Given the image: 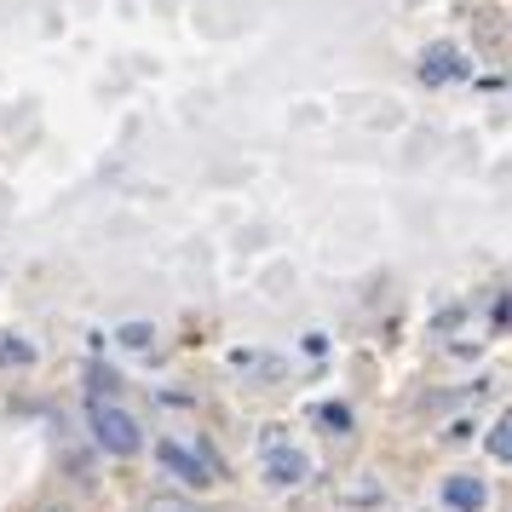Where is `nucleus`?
Returning <instances> with one entry per match:
<instances>
[{"label": "nucleus", "instance_id": "1", "mask_svg": "<svg viewBox=\"0 0 512 512\" xmlns=\"http://www.w3.org/2000/svg\"><path fill=\"white\" fill-rule=\"evenodd\" d=\"M87 432L104 455H121V461H133L144 449V426L139 415L110 392V380H93V392H87Z\"/></svg>", "mask_w": 512, "mask_h": 512}, {"label": "nucleus", "instance_id": "3", "mask_svg": "<svg viewBox=\"0 0 512 512\" xmlns=\"http://www.w3.org/2000/svg\"><path fill=\"white\" fill-rule=\"evenodd\" d=\"M156 461L179 478V484H190V489H208L213 484V461L202 455V449H190V443H179V438H162L156 443Z\"/></svg>", "mask_w": 512, "mask_h": 512}, {"label": "nucleus", "instance_id": "9", "mask_svg": "<svg viewBox=\"0 0 512 512\" xmlns=\"http://www.w3.org/2000/svg\"><path fill=\"white\" fill-rule=\"evenodd\" d=\"M47 512H70V507H47Z\"/></svg>", "mask_w": 512, "mask_h": 512}, {"label": "nucleus", "instance_id": "2", "mask_svg": "<svg viewBox=\"0 0 512 512\" xmlns=\"http://www.w3.org/2000/svg\"><path fill=\"white\" fill-rule=\"evenodd\" d=\"M259 472L271 489H300L311 478V455L282 438V426H271V438H259Z\"/></svg>", "mask_w": 512, "mask_h": 512}, {"label": "nucleus", "instance_id": "8", "mask_svg": "<svg viewBox=\"0 0 512 512\" xmlns=\"http://www.w3.org/2000/svg\"><path fill=\"white\" fill-rule=\"evenodd\" d=\"M121 346H150V328H121Z\"/></svg>", "mask_w": 512, "mask_h": 512}, {"label": "nucleus", "instance_id": "5", "mask_svg": "<svg viewBox=\"0 0 512 512\" xmlns=\"http://www.w3.org/2000/svg\"><path fill=\"white\" fill-rule=\"evenodd\" d=\"M489 501L484 478H466V472H455V478H443V507L449 512H478Z\"/></svg>", "mask_w": 512, "mask_h": 512}, {"label": "nucleus", "instance_id": "6", "mask_svg": "<svg viewBox=\"0 0 512 512\" xmlns=\"http://www.w3.org/2000/svg\"><path fill=\"white\" fill-rule=\"evenodd\" d=\"M29 363H35V346L18 334H0V369H29Z\"/></svg>", "mask_w": 512, "mask_h": 512}, {"label": "nucleus", "instance_id": "7", "mask_svg": "<svg viewBox=\"0 0 512 512\" xmlns=\"http://www.w3.org/2000/svg\"><path fill=\"white\" fill-rule=\"evenodd\" d=\"M489 455L501 466H512V409H501V420H495V432H489Z\"/></svg>", "mask_w": 512, "mask_h": 512}, {"label": "nucleus", "instance_id": "4", "mask_svg": "<svg viewBox=\"0 0 512 512\" xmlns=\"http://www.w3.org/2000/svg\"><path fill=\"white\" fill-rule=\"evenodd\" d=\"M472 75V64H466L461 47H449V41H438V47L420 52V81L426 87H443V81H466Z\"/></svg>", "mask_w": 512, "mask_h": 512}]
</instances>
